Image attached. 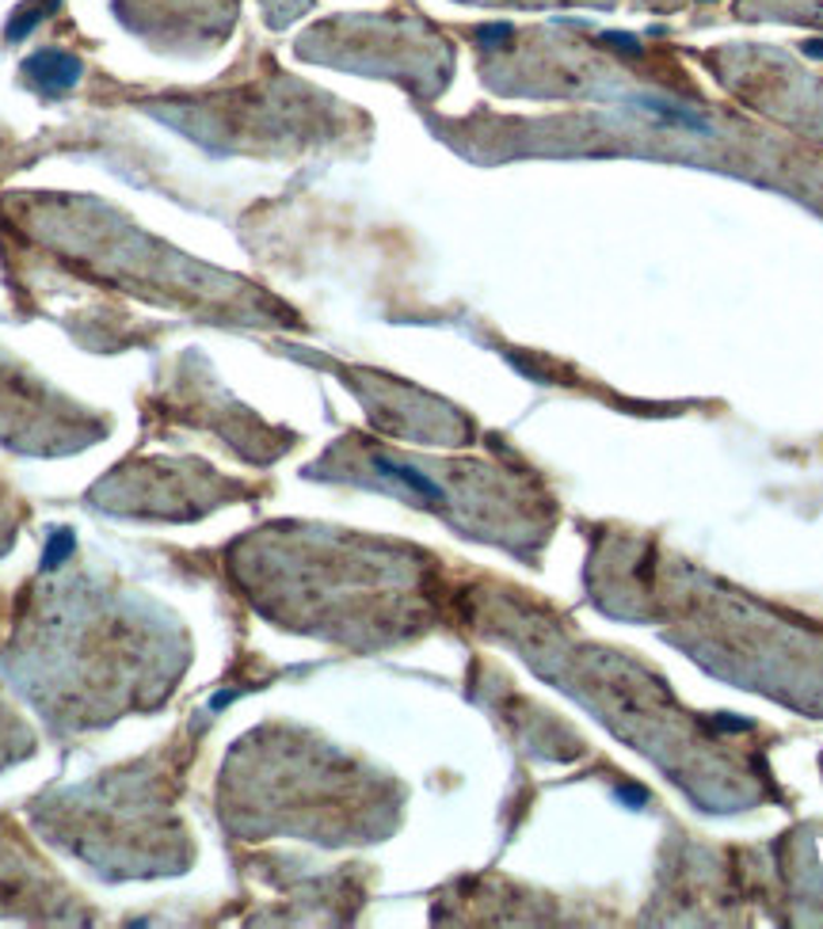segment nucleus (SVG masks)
I'll use <instances>...</instances> for the list:
<instances>
[{
    "instance_id": "nucleus-1",
    "label": "nucleus",
    "mask_w": 823,
    "mask_h": 929,
    "mask_svg": "<svg viewBox=\"0 0 823 929\" xmlns=\"http://www.w3.org/2000/svg\"><path fill=\"white\" fill-rule=\"evenodd\" d=\"M377 461V469L385 472V477H393V480H405V484H412V492H419L424 499H431V503H446V492L435 480H427L424 472H416L412 464H397V461H389V458H374Z\"/></svg>"
}]
</instances>
